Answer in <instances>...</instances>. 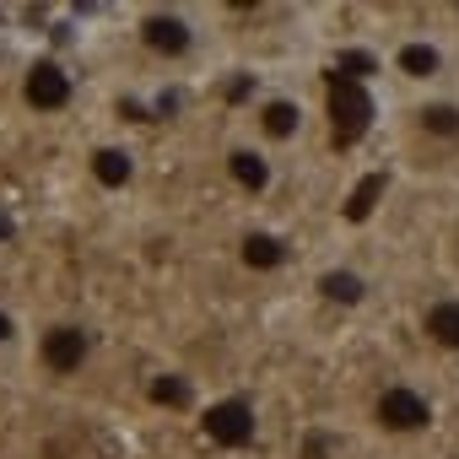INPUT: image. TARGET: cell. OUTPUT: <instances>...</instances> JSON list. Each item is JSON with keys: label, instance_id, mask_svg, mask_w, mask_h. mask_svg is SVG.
Masks as SVG:
<instances>
[{"label": "cell", "instance_id": "obj_1", "mask_svg": "<svg viewBox=\"0 0 459 459\" xmlns=\"http://www.w3.org/2000/svg\"><path fill=\"white\" fill-rule=\"evenodd\" d=\"M373 421L384 432H394V437H416V432L432 427V394L405 384V378H394V384H384L373 394Z\"/></svg>", "mask_w": 459, "mask_h": 459}, {"label": "cell", "instance_id": "obj_2", "mask_svg": "<svg viewBox=\"0 0 459 459\" xmlns=\"http://www.w3.org/2000/svg\"><path fill=\"white\" fill-rule=\"evenodd\" d=\"M87 357H92V330H87L82 319H55V325L39 335V362H44V373H55V378L82 373Z\"/></svg>", "mask_w": 459, "mask_h": 459}, {"label": "cell", "instance_id": "obj_3", "mask_svg": "<svg viewBox=\"0 0 459 459\" xmlns=\"http://www.w3.org/2000/svg\"><path fill=\"white\" fill-rule=\"evenodd\" d=\"M141 44L157 55V60H184V55H195V44H200V28H195V17L189 12H173V6H162V12H141Z\"/></svg>", "mask_w": 459, "mask_h": 459}, {"label": "cell", "instance_id": "obj_4", "mask_svg": "<svg viewBox=\"0 0 459 459\" xmlns=\"http://www.w3.org/2000/svg\"><path fill=\"white\" fill-rule=\"evenodd\" d=\"M22 103L33 108V114H65L71 103H76V76L60 65V60H33L28 71H22Z\"/></svg>", "mask_w": 459, "mask_h": 459}, {"label": "cell", "instance_id": "obj_5", "mask_svg": "<svg viewBox=\"0 0 459 459\" xmlns=\"http://www.w3.org/2000/svg\"><path fill=\"white\" fill-rule=\"evenodd\" d=\"M200 427H205V437L216 448H249L255 432H260V416H255V405L244 394H227V400H211L200 411Z\"/></svg>", "mask_w": 459, "mask_h": 459}, {"label": "cell", "instance_id": "obj_6", "mask_svg": "<svg viewBox=\"0 0 459 459\" xmlns=\"http://www.w3.org/2000/svg\"><path fill=\"white\" fill-rule=\"evenodd\" d=\"M227 178H233L244 195H265L276 184V162L260 141H233L227 146Z\"/></svg>", "mask_w": 459, "mask_h": 459}, {"label": "cell", "instance_id": "obj_7", "mask_svg": "<svg viewBox=\"0 0 459 459\" xmlns=\"http://www.w3.org/2000/svg\"><path fill=\"white\" fill-rule=\"evenodd\" d=\"M416 325L421 335L437 346V351H459V292H437L416 308Z\"/></svg>", "mask_w": 459, "mask_h": 459}, {"label": "cell", "instance_id": "obj_8", "mask_svg": "<svg viewBox=\"0 0 459 459\" xmlns=\"http://www.w3.org/2000/svg\"><path fill=\"white\" fill-rule=\"evenodd\" d=\"M238 260L244 271H260V276H276L287 260H292V244L276 233V227H249V233L238 238Z\"/></svg>", "mask_w": 459, "mask_h": 459}, {"label": "cell", "instance_id": "obj_9", "mask_svg": "<svg viewBox=\"0 0 459 459\" xmlns=\"http://www.w3.org/2000/svg\"><path fill=\"white\" fill-rule=\"evenodd\" d=\"M87 168H92L98 189H108V195H119V189L135 184V152L119 146V141H98V146L87 152Z\"/></svg>", "mask_w": 459, "mask_h": 459}, {"label": "cell", "instance_id": "obj_10", "mask_svg": "<svg viewBox=\"0 0 459 459\" xmlns=\"http://www.w3.org/2000/svg\"><path fill=\"white\" fill-rule=\"evenodd\" d=\"M260 130H265L271 141H298V135L308 130V108H303V98H287V92L265 98V103H260Z\"/></svg>", "mask_w": 459, "mask_h": 459}, {"label": "cell", "instance_id": "obj_11", "mask_svg": "<svg viewBox=\"0 0 459 459\" xmlns=\"http://www.w3.org/2000/svg\"><path fill=\"white\" fill-rule=\"evenodd\" d=\"M416 130L437 146H454L459 141V98H432V103H416Z\"/></svg>", "mask_w": 459, "mask_h": 459}, {"label": "cell", "instance_id": "obj_12", "mask_svg": "<svg viewBox=\"0 0 459 459\" xmlns=\"http://www.w3.org/2000/svg\"><path fill=\"white\" fill-rule=\"evenodd\" d=\"M394 71H400L405 82H432V76L443 71V49H437L432 39H405V44L394 49Z\"/></svg>", "mask_w": 459, "mask_h": 459}, {"label": "cell", "instance_id": "obj_13", "mask_svg": "<svg viewBox=\"0 0 459 459\" xmlns=\"http://www.w3.org/2000/svg\"><path fill=\"white\" fill-rule=\"evenodd\" d=\"M335 119H341V135H362V125H368V92L351 76H341L330 92V125Z\"/></svg>", "mask_w": 459, "mask_h": 459}, {"label": "cell", "instance_id": "obj_14", "mask_svg": "<svg viewBox=\"0 0 459 459\" xmlns=\"http://www.w3.org/2000/svg\"><path fill=\"white\" fill-rule=\"evenodd\" d=\"M319 298L325 303H341V308H357L362 298H368V276L362 271H351V265H330V271H319Z\"/></svg>", "mask_w": 459, "mask_h": 459}, {"label": "cell", "instance_id": "obj_15", "mask_svg": "<svg viewBox=\"0 0 459 459\" xmlns=\"http://www.w3.org/2000/svg\"><path fill=\"white\" fill-rule=\"evenodd\" d=\"M152 405H189V384L178 378V373H162V378H152Z\"/></svg>", "mask_w": 459, "mask_h": 459}, {"label": "cell", "instance_id": "obj_16", "mask_svg": "<svg viewBox=\"0 0 459 459\" xmlns=\"http://www.w3.org/2000/svg\"><path fill=\"white\" fill-rule=\"evenodd\" d=\"M12 341H17V319L0 308V346H12Z\"/></svg>", "mask_w": 459, "mask_h": 459}]
</instances>
